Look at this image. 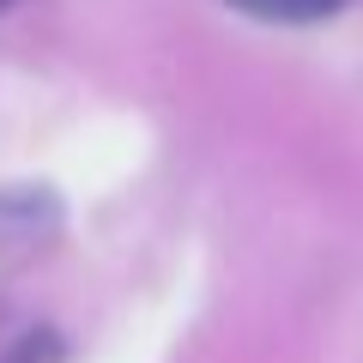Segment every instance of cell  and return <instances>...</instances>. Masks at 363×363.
<instances>
[{
    "label": "cell",
    "mask_w": 363,
    "mask_h": 363,
    "mask_svg": "<svg viewBox=\"0 0 363 363\" xmlns=\"http://www.w3.org/2000/svg\"><path fill=\"white\" fill-rule=\"evenodd\" d=\"M0 6H6V0H0Z\"/></svg>",
    "instance_id": "cell-2"
},
{
    "label": "cell",
    "mask_w": 363,
    "mask_h": 363,
    "mask_svg": "<svg viewBox=\"0 0 363 363\" xmlns=\"http://www.w3.org/2000/svg\"><path fill=\"white\" fill-rule=\"evenodd\" d=\"M230 6H242L248 18H267V25H321L345 0H230Z\"/></svg>",
    "instance_id": "cell-1"
}]
</instances>
